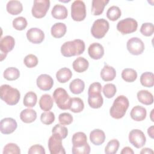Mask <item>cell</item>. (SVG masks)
Wrapping results in <instances>:
<instances>
[{"label": "cell", "mask_w": 154, "mask_h": 154, "mask_svg": "<svg viewBox=\"0 0 154 154\" xmlns=\"http://www.w3.org/2000/svg\"><path fill=\"white\" fill-rule=\"evenodd\" d=\"M36 83L37 87L40 90L48 91L53 87L54 80L50 75L48 74H42L37 78Z\"/></svg>", "instance_id": "obj_16"}, {"label": "cell", "mask_w": 154, "mask_h": 154, "mask_svg": "<svg viewBox=\"0 0 154 154\" xmlns=\"http://www.w3.org/2000/svg\"><path fill=\"white\" fill-rule=\"evenodd\" d=\"M108 2L109 0H93L91 10L92 14L94 16L100 15Z\"/></svg>", "instance_id": "obj_25"}, {"label": "cell", "mask_w": 154, "mask_h": 154, "mask_svg": "<svg viewBox=\"0 0 154 154\" xmlns=\"http://www.w3.org/2000/svg\"><path fill=\"white\" fill-rule=\"evenodd\" d=\"M109 28V22L105 19H96L93 23L91 28V34L97 39L103 38Z\"/></svg>", "instance_id": "obj_6"}, {"label": "cell", "mask_w": 154, "mask_h": 154, "mask_svg": "<svg viewBox=\"0 0 154 154\" xmlns=\"http://www.w3.org/2000/svg\"><path fill=\"white\" fill-rule=\"evenodd\" d=\"M2 153L3 154H20V149L16 144L10 143L4 146Z\"/></svg>", "instance_id": "obj_42"}, {"label": "cell", "mask_w": 154, "mask_h": 154, "mask_svg": "<svg viewBox=\"0 0 154 154\" xmlns=\"http://www.w3.org/2000/svg\"><path fill=\"white\" fill-rule=\"evenodd\" d=\"M37 96L33 91H29L26 93L24 96L23 103L24 106L28 108L34 107L37 103Z\"/></svg>", "instance_id": "obj_36"}, {"label": "cell", "mask_w": 154, "mask_h": 154, "mask_svg": "<svg viewBox=\"0 0 154 154\" xmlns=\"http://www.w3.org/2000/svg\"><path fill=\"white\" fill-rule=\"evenodd\" d=\"M137 96L138 101L144 105H149L153 103V94L148 90H140L137 93Z\"/></svg>", "instance_id": "obj_28"}, {"label": "cell", "mask_w": 154, "mask_h": 154, "mask_svg": "<svg viewBox=\"0 0 154 154\" xmlns=\"http://www.w3.org/2000/svg\"><path fill=\"white\" fill-rule=\"evenodd\" d=\"M88 53L91 58L99 60L104 55V48L103 46L99 43H93L88 48Z\"/></svg>", "instance_id": "obj_17"}, {"label": "cell", "mask_w": 154, "mask_h": 154, "mask_svg": "<svg viewBox=\"0 0 154 154\" xmlns=\"http://www.w3.org/2000/svg\"><path fill=\"white\" fill-rule=\"evenodd\" d=\"M89 66L88 61L84 57H79L75 59L72 63V67L78 73H82L87 70Z\"/></svg>", "instance_id": "obj_23"}, {"label": "cell", "mask_w": 154, "mask_h": 154, "mask_svg": "<svg viewBox=\"0 0 154 154\" xmlns=\"http://www.w3.org/2000/svg\"><path fill=\"white\" fill-rule=\"evenodd\" d=\"M100 75L104 81H111L116 78V71L113 67L105 65L100 71Z\"/></svg>", "instance_id": "obj_24"}, {"label": "cell", "mask_w": 154, "mask_h": 154, "mask_svg": "<svg viewBox=\"0 0 154 154\" xmlns=\"http://www.w3.org/2000/svg\"><path fill=\"white\" fill-rule=\"evenodd\" d=\"M71 17L75 21H82L86 17L85 3L81 0H76L71 5Z\"/></svg>", "instance_id": "obj_7"}, {"label": "cell", "mask_w": 154, "mask_h": 154, "mask_svg": "<svg viewBox=\"0 0 154 154\" xmlns=\"http://www.w3.org/2000/svg\"><path fill=\"white\" fill-rule=\"evenodd\" d=\"M120 153H121V154H134V152L131 147H125L123 148V149Z\"/></svg>", "instance_id": "obj_49"}, {"label": "cell", "mask_w": 154, "mask_h": 154, "mask_svg": "<svg viewBox=\"0 0 154 154\" xmlns=\"http://www.w3.org/2000/svg\"><path fill=\"white\" fill-rule=\"evenodd\" d=\"M119 146V141L117 139H112L107 143L105 148V153L106 154H115L117 153Z\"/></svg>", "instance_id": "obj_38"}, {"label": "cell", "mask_w": 154, "mask_h": 154, "mask_svg": "<svg viewBox=\"0 0 154 154\" xmlns=\"http://www.w3.org/2000/svg\"><path fill=\"white\" fill-rule=\"evenodd\" d=\"M53 98L60 109L66 110L70 108L71 97L63 88H56L53 93Z\"/></svg>", "instance_id": "obj_5"}, {"label": "cell", "mask_w": 154, "mask_h": 154, "mask_svg": "<svg viewBox=\"0 0 154 154\" xmlns=\"http://www.w3.org/2000/svg\"><path fill=\"white\" fill-rule=\"evenodd\" d=\"M138 23L133 18L128 17L120 20L117 25V29L122 34H128L137 31Z\"/></svg>", "instance_id": "obj_8"}, {"label": "cell", "mask_w": 154, "mask_h": 154, "mask_svg": "<svg viewBox=\"0 0 154 154\" xmlns=\"http://www.w3.org/2000/svg\"><path fill=\"white\" fill-rule=\"evenodd\" d=\"M69 88L70 91L75 94H81L85 88V83L81 79H75L70 83Z\"/></svg>", "instance_id": "obj_31"}, {"label": "cell", "mask_w": 154, "mask_h": 154, "mask_svg": "<svg viewBox=\"0 0 154 154\" xmlns=\"http://www.w3.org/2000/svg\"><path fill=\"white\" fill-rule=\"evenodd\" d=\"M141 154H144V153H153V151L150 149V148H144L141 150V151L140 152Z\"/></svg>", "instance_id": "obj_50"}, {"label": "cell", "mask_w": 154, "mask_h": 154, "mask_svg": "<svg viewBox=\"0 0 154 154\" xmlns=\"http://www.w3.org/2000/svg\"><path fill=\"white\" fill-rule=\"evenodd\" d=\"M52 134H56L60 136L62 139L66 138L68 134L67 128L62 125L57 124L52 129Z\"/></svg>", "instance_id": "obj_40"}, {"label": "cell", "mask_w": 154, "mask_h": 154, "mask_svg": "<svg viewBox=\"0 0 154 154\" xmlns=\"http://www.w3.org/2000/svg\"><path fill=\"white\" fill-rule=\"evenodd\" d=\"M62 138L56 135L52 134L48 140V148L51 154H65L66 151L62 144Z\"/></svg>", "instance_id": "obj_10"}, {"label": "cell", "mask_w": 154, "mask_h": 154, "mask_svg": "<svg viewBox=\"0 0 154 154\" xmlns=\"http://www.w3.org/2000/svg\"><path fill=\"white\" fill-rule=\"evenodd\" d=\"M17 123L16 121L11 117H6L1 120L0 131L3 134H10L17 128Z\"/></svg>", "instance_id": "obj_14"}, {"label": "cell", "mask_w": 154, "mask_h": 154, "mask_svg": "<svg viewBox=\"0 0 154 154\" xmlns=\"http://www.w3.org/2000/svg\"><path fill=\"white\" fill-rule=\"evenodd\" d=\"M3 75L4 78L8 81H14L19 78L20 72L17 68L10 67L4 70Z\"/></svg>", "instance_id": "obj_35"}, {"label": "cell", "mask_w": 154, "mask_h": 154, "mask_svg": "<svg viewBox=\"0 0 154 154\" xmlns=\"http://www.w3.org/2000/svg\"><path fill=\"white\" fill-rule=\"evenodd\" d=\"M15 45L14 38L11 35H6L0 40L1 61L5 58L7 54L11 51Z\"/></svg>", "instance_id": "obj_13"}, {"label": "cell", "mask_w": 154, "mask_h": 154, "mask_svg": "<svg viewBox=\"0 0 154 154\" xmlns=\"http://www.w3.org/2000/svg\"><path fill=\"white\" fill-rule=\"evenodd\" d=\"M122 12L120 8L116 5L110 7L106 12V17L111 21H116L121 16Z\"/></svg>", "instance_id": "obj_37"}, {"label": "cell", "mask_w": 154, "mask_h": 154, "mask_svg": "<svg viewBox=\"0 0 154 154\" xmlns=\"http://www.w3.org/2000/svg\"><path fill=\"white\" fill-rule=\"evenodd\" d=\"M90 152V147L88 144L84 147L79 148L72 147V153L73 154H88Z\"/></svg>", "instance_id": "obj_48"}, {"label": "cell", "mask_w": 154, "mask_h": 154, "mask_svg": "<svg viewBox=\"0 0 154 154\" xmlns=\"http://www.w3.org/2000/svg\"><path fill=\"white\" fill-rule=\"evenodd\" d=\"M84 108V103L82 100L79 97L71 98L70 105V109L72 112L75 113H79L83 111Z\"/></svg>", "instance_id": "obj_32"}, {"label": "cell", "mask_w": 154, "mask_h": 154, "mask_svg": "<svg viewBox=\"0 0 154 154\" xmlns=\"http://www.w3.org/2000/svg\"><path fill=\"white\" fill-rule=\"evenodd\" d=\"M0 97L7 104L14 105L19 102L20 93L17 88L7 84H4L0 87Z\"/></svg>", "instance_id": "obj_4"}, {"label": "cell", "mask_w": 154, "mask_h": 154, "mask_svg": "<svg viewBox=\"0 0 154 154\" xmlns=\"http://www.w3.org/2000/svg\"><path fill=\"white\" fill-rule=\"evenodd\" d=\"M90 140L93 144L96 146H100L105 141V132L99 129H94L90 133Z\"/></svg>", "instance_id": "obj_19"}, {"label": "cell", "mask_w": 154, "mask_h": 154, "mask_svg": "<svg viewBox=\"0 0 154 154\" xmlns=\"http://www.w3.org/2000/svg\"><path fill=\"white\" fill-rule=\"evenodd\" d=\"M6 9L8 13L11 15H17L23 10L22 4L19 1H9L6 5Z\"/></svg>", "instance_id": "obj_22"}, {"label": "cell", "mask_w": 154, "mask_h": 154, "mask_svg": "<svg viewBox=\"0 0 154 154\" xmlns=\"http://www.w3.org/2000/svg\"><path fill=\"white\" fill-rule=\"evenodd\" d=\"M72 147L74 148L82 147L87 144V137L85 134L82 132L75 133L72 137Z\"/></svg>", "instance_id": "obj_21"}, {"label": "cell", "mask_w": 154, "mask_h": 154, "mask_svg": "<svg viewBox=\"0 0 154 154\" xmlns=\"http://www.w3.org/2000/svg\"><path fill=\"white\" fill-rule=\"evenodd\" d=\"M129 105V100L126 96L123 95L119 96L114 100L109 109L110 116L116 119H122L125 115Z\"/></svg>", "instance_id": "obj_3"}, {"label": "cell", "mask_w": 154, "mask_h": 154, "mask_svg": "<svg viewBox=\"0 0 154 154\" xmlns=\"http://www.w3.org/2000/svg\"><path fill=\"white\" fill-rule=\"evenodd\" d=\"M45 148L40 144H35L30 147L28 151V154H45Z\"/></svg>", "instance_id": "obj_47"}, {"label": "cell", "mask_w": 154, "mask_h": 154, "mask_svg": "<svg viewBox=\"0 0 154 154\" xmlns=\"http://www.w3.org/2000/svg\"><path fill=\"white\" fill-rule=\"evenodd\" d=\"M12 24L13 28L15 29L18 31H22L27 26L28 23L25 17L20 16L15 18L13 20Z\"/></svg>", "instance_id": "obj_39"}, {"label": "cell", "mask_w": 154, "mask_h": 154, "mask_svg": "<svg viewBox=\"0 0 154 154\" xmlns=\"http://www.w3.org/2000/svg\"><path fill=\"white\" fill-rule=\"evenodd\" d=\"M51 14L53 17L55 19L63 20L67 17L68 11L64 5L61 4H56L52 8Z\"/></svg>", "instance_id": "obj_20"}, {"label": "cell", "mask_w": 154, "mask_h": 154, "mask_svg": "<svg viewBox=\"0 0 154 154\" xmlns=\"http://www.w3.org/2000/svg\"><path fill=\"white\" fill-rule=\"evenodd\" d=\"M146 109L140 105H137L133 107L130 112L131 117L137 122L144 120L146 117Z\"/></svg>", "instance_id": "obj_18"}, {"label": "cell", "mask_w": 154, "mask_h": 154, "mask_svg": "<svg viewBox=\"0 0 154 154\" xmlns=\"http://www.w3.org/2000/svg\"><path fill=\"white\" fill-rule=\"evenodd\" d=\"M38 58L34 54H28L23 59L25 65L28 68H32L35 67L38 64Z\"/></svg>", "instance_id": "obj_45"}, {"label": "cell", "mask_w": 154, "mask_h": 154, "mask_svg": "<svg viewBox=\"0 0 154 154\" xmlns=\"http://www.w3.org/2000/svg\"><path fill=\"white\" fill-rule=\"evenodd\" d=\"M53 104L54 100L50 94H45L41 96L39 100V106L43 111H50L53 106Z\"/></svg>", "instance_id": "obj_29"}, {"label": "cell", "mask_w": 154, "mask_h": 154, "mask_svg": "<svg viewBox=\"0 0 154 154\" xmlns=\"http://www.w3.org/2000/svg\"><path fill=\"white\" fill-rule=\"evenodd\" d=\"M72 76V72L70 69L63 67L57 71L56 78L60 83H66L69 81Z\"/></svg>", "instance_id": "obj_30"}, {"label": "cell", "mask_w": 154, "mask_h": 154, "mask_svg": "<svg viewBox=\"0 0 154 154\" xmlns=\"http://www.w3.org/2000/svg\"><path fill=\"white\" fill-rule=\"evenodd\" d=\"M153 126H151L147 129V134L151 138H153Z\"/></svg>", "instance_id": "obj_51"}, {"label": "cell", "mask_w": 154, "mask_h": 154, "mask_svg": "<svg viewBox=\"0 0 154 154\" xmlns=\"http://www.w3.org/2000/svg\"><path fill=\"white\" fill-rule=\"evenodd\" d=\"M128 51L134 55L141 54L144 50V44L138 37H132L129 39L126 43Z\"/></svg>", "instance_id": "obj_11"}, {"label": "cell", "mask_w": 154, "mask_h": 154, "mask_svg": "<svg viewBox=\"0 0 154 154\" xmlns=\"http://www.w3.org/2000/svg\"><path fill=\"white\" fill-rule=\"evenodd\" d=\"M85 43L81 39L64 42L61 46V53L66 57L82 54L85 51Z\"/></svg>", "instance_id": "obj_1"}, {"label": "cell", "mask_w": 154, "mask_h": 154, "mask_svg": "<svg viewBox=\"0 0 154 154\" xmlns=\"http://www.w3.org/2000/svg\"><path fill=\"white\" fill-rule=\"evenodd\" d=\"M153 111H154V109H153L152 110V112H151V113H150V118H151V120H152V122H153L154 120L152 119V116H153Z\"/></svg>", "instance_id": "obj_52"}, {"label": "cell", "mask_w": 154, "mask_h": 154, "mask_svg": "<svg viewBox=\"0 0 154 154\" xmlns=\"http://www.w3.org/2000/svg\"><path fill=\"white\" fill-rule=\"evenodd\" d=\"M141 85L146 87H152L154 85V75L152 72H146L140 76Z\"/></svg>", "instance_id": "obj_33"}, {"label": "cell", "mask_w": 154, "mask_h": 154, "mask_svg": "<svg viewBox=\"0 0 154 154\" xmlns=\"http://www.w3.org/2000/svg\"><path fill=\"white\" fill-rule=\"evenodd\" d=\"M26 37L31 43L40 44L45 38V34L40 28H31L27 31Z\"/></svg>", "instance_id": "obj_15"}, {"label": "cell", "mask_w": 154, "mask_h": 154, "mask_svg": "<svg viewBox=\"0 0 154 154\" xmlns=\"http://www.w3.org/2000/svg\"><path fill=\"white\" fill-rule=\"evenodd\" d=\"M20 120L25 123H30L37 119V112L32 109L26 108L22 110L20 113Z\"/></svg>", "instance_id": "obj_26"}, {"label": "cell", "mask_w": 154, "mask_h": 154, "mask_svg": "<svg viewBox=\"0 0 154 154\" xmlns=\"http://www.w3.org/2000/svg\"><path fill=\"white\" fill-rule=\"evenodd\" d=\"M40 120L42 123L45 125H51L55 120V115L52 111H45L42 113L40 116Z\"/></svg>", "instance_id": "obj_43"}, {"label": "cell", "mask_w": 154, "mask_h": 154, "mask_svg": "<svg viewBox=\"0 0 154 154\" xmlns=\"http://www.w3.org/2000/svg\"><path fill=\"white\" fill-rule=\"evenodd\" d=\"M49 7V0H35L31 9L32 14L35 18H42L45 16Z\"/></svg>", "instance_id": "obj_9"}, {"label": "cell", "mask_w": 154, "mask_h": 154, "mask_svg": "<svg viewBox=\"0 0 154 154\" xmlns=\"http://www.w3.org/2000/svg\"><path fill=\"white\" fill-rule=\"evenodd\" d=\"M67 31L66 25L64 23L57 22L54 24L51 29L52 35L57 38L63 37Z\"/></svg>", "instance_id": "obj_27"}, {"label": "cell", "mask_w": 154, "mask_h": 154, "mask_svg": "<svg viewBox=\"0 0 154 154\" xmlns=\"http://www.w3.org/2000/svg\"><path fill=\"white\" fill-rule=\"evenodd\" d=\"M58 120L62 125H69L72 123L73 117L69 112H63L59 115Z\"/></svg>", "instance_id": "obj_46"}, {"label": "cell", "mask_w": 154, "mask_h": 154, "mask_svg": "<svg viewBox=\"0 0 154 154\" xmlns=\"http://www.w3.org/2000/svg\"><path fill=\"white\" fill-rule=\"evenodd\" d=\"M117 88L114 84L108 83L105 84L103 87V93L106 98H112L116 93Z\"/></svg>", "instance_id": "obj_41"}, {"label": "cell", "mask_w": 154, "mask_h": 154, "mask_svg": "<svg viewBox=\"0 0 154 154\" xmlns=\"http://www.w3.org/2000/svg\"><path fill=\"white\" fill-rule=\"evenodd\" d=\"M141 33L146 37L152 35L154 32V26L152 23H143L140 28Z\"/></svg>", "instance_id": "obj_44"}, {"label": "cell", "mask_w": 154, "mask_h": 154, "mask_svg": "<svg viewBox=\"0 0 154 154\" xmlns=\"http://www.w3.org/2000/svg\"><path fill=\"white\" fill-rule=\"evenodd\" d=\"M102 85L98 82L90 84L88 90V103L94 109L100 108L103 103V99L101 95Z\"/></svg>", "instance_id": "obj_2"}, {"label": "cell", "mask_w": 154, "mask_h": 154, "mask_svg": "<svg viewBox=\"0 0 154 154\" xmlns=\"http://www.w3.org/2000/svg\"><path fill=\"white\" fill-rule=\"evenodd\" d=\"M122 79L128 82H132L135 81L137 78V73L136 70L131 68H126L122 72Z\"/></svg>", "instance_id": "obj_34"}, {"label": "cell", "mask_w": 154, "mask_h": 154, "mask_svg": "<svg viewBox=\"0 0 154 154\" xmlns=\"http://www.w3.org/2000/svg\"><path fill=\"white\" fill-rule=\"evenodd\" d=\"M129 141L135 147L140 149L146 144V138L141 130L132 129L129 134Z\"/></svg>", "instance_id": "obj_12"}]
</instances>
